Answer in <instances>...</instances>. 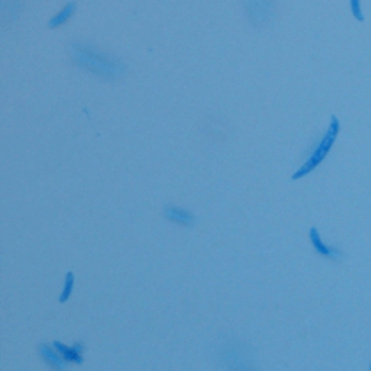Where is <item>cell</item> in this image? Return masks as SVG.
Instances as JSON below:
<instances>
[{
	"label": "cell",
	"instance_id": "1",
	"mask_svg": "<svg viewBox=\"0 0 371 371\" xmlns=\"http://www.w3.org/2000/svg\"><path fill=\"white\" fill-rule=\"evenodd\" d=\"M338 133H340V121H338V117L333 115V119H331V124H329V129L327 133H325V136L322 138V142L316 145V149L313 152H311V155L308 157V161H304V164H302L301 168L297 170V172L292 175V179L294 181H299V179H302L304 175H308V173H311L313 170L318 166L322 161H324V157L329 154V151L333 149L334 142H336L338 138Z\"/></svg>",
	"mask_w": 371,
	"mask_h": 371
},
{
	"label": "cell",
	"instance_id": "2",
	"mask_svg": "<svg viewBox=\"0 0 371 371\" xmlns=\"http://www.w3.org/2000/svg\"><path fill=\"white\" fill-rule=\"evenodd\" d=\"M73 57L76 59L78 64L85 65L89 69L97 71L101 74H106V76H113V74L122 73V67L119 62H115L110 57L103 55V53H97L91 48L85 46H74L73 48Z\"/></svg>",
	"mask_w": 371,
	"mask_h": 371
},
{
	"label": "cell",
	"instance_id": "3",
	"mask_svg": "<svg viewBox=\"0 0 371 371\" xmlns=\"http://www.w3.org/2000/svg\"><path fill=\"white\" fill-rule=\"evenodd\" d=\"M164 216L168 217L170 221L186 224V226H189V224L194 223L193 214L187 212V211H184V209H181V207H166V209H164Z\"/></svg>",
	"mask_w": 371,
	"mask_h": 371
},
{
	"label": "cell",
	"instance_id": "4",
	"mask_svg": "<svg viewBox=\"0 0 371 371\" xmlns=\"http://www.w3.org/2000/svg\"><path fill=\"white\" fill-rule=\"evenodd\" d=\"M309 239H311V244H313V247L318 251L320 255L329 256V258H340V253H338L336 249H333V247H327L324 242H322V239H320V233H318V230H316V228H311L309 230Z\"/></svg>",
	"mask_w": 371,
	"mask_h": 371
},
{
	"label": "cell",
	"instance_id": "5",
	"mask_svg": "<svg viewBox=\"0 0 371 371\" xmlns=\"http://www.w3.org/2000/svg\"><path fill=\"white\" fill-rule=\"evenodd\" d=\"M53 346H55L57 352H59V354H61L62 357L67 361V363H74V364H82L83 363L82 355H80V346H78V345H74L73 348H69V346H65V345H62V343H59V341H55Z\"/></svg>",
	"mask_w": 371,
	"mask_h": 371
},
{
	"label": "cell",
	"instance_id": "6",
	"mask_svg": "<svg viewBox=\"0 0 371 371\" xmlns=\"http://www.w3.org/2000/svg\"><path fill=\"white\" fill-rule=\"evenodd\" d=\"M39 352H41V355L46 359V363H50L53 368H57L59 371H62L65 368V363H67V361H65V359L59 354V352H55V350L50 348L48 345H41Z\"/></svg>",
	"mask_w": 371,
	"mask_h": 371
},
{
	"label": "cell",
	"instance_id": "7",
	"mask_svg": "<svg viewBox=\"0 0 371 371\" xmlns=\"http://www.w3.org/2000/svg\"><path fill=\"white\" fill-rule=\"evenodd\" d=\"M74 9H76V4L74 2H69V4L65 5L62 11H59V13L55 14V16L50 20V23H48V27L50 29H57V27H61V25H64L67 20H69L71 16H73V13H74Z\"/></svg>",
	"mask_w": 371,
	"mask_h": 371
},
{
	"label": "cell",
	"instance_id": "8",
	"mask_svg": "<svg viewBox=\"0 0 371 371\" xmlns=\"http://www.w3.org/2000/svg\"><path fill=\"white\" fill-rule=\"evenodd\" d=\"M73 285H74V274L73 272H67V274H65V281H64V288H62V294L61 297H59V302H65L71 297Z\"/></svg>",
	"mask_w": 371,
	"mask_h": 371
},
{
	"label": "cell",
	"instance_id": "9",
	"mask_svg": "<svg viewBox=\"0 0 371 371\" xmlns=\"http://www.w3.org/2000/svg\"><path fill=\"white\" fill-rule=\"evenodd\" d=\"M350 9L357 22H364V14L361 11V0H350Z\"/></svg>",
	"mask_w": 371,
	"mask_h": 371
},
{
	"label": "cell",
	"instance_id": "10",
	"mask_svg": "<svg viewBox=\"0 0 371 371\" xmlns=\"http://www.w3.org/2000/svg\"><path fill=\"white\" fill-rule=\"evenodd\" d=\"M370 371H371V364H370Z\"/></svg>",
	"mask_w": 371,
	"mask_h": 371
}]
</instances>
